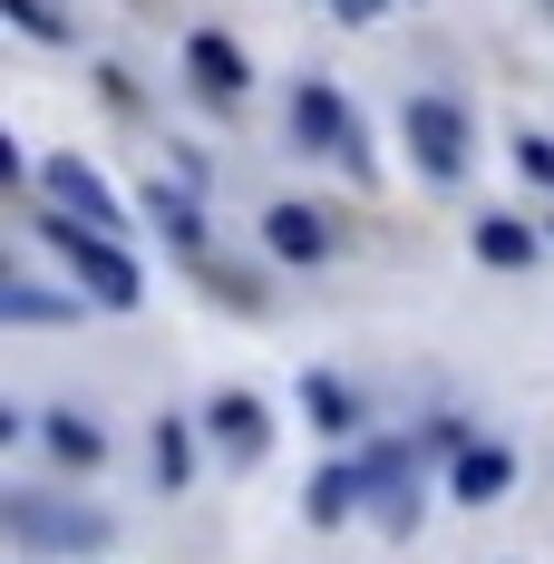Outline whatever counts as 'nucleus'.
Instances as JSON below:
<instances>
[{
	"instance_id": "f257e3e1",
	"label": "nucleus",
	"mask_w": 554,
	"mask_h": 564,
	"mask_svg": "<svg viewBox=\"0 0 554 564\" xmlns=\"http://www.w3.org/2000/svg\"><path fill=\"white\" fill-rule=\"evenodd\" d=\"M40 234L58 243L68 282H78V292H88L98 312H137V302H146V273L127 263V243H117V234H88L78 215H58V205H50V225H40Z\"/></svg>"
},
{
	"instance_id": "f03ea898",
	"label": "nucleus",
	"mask_w": 554,
	"mask_h": 564,
	"mask_svg": "<svg viewBox=\"0 0 554 564\" xmlns=\"http://www.w3.org/2000/svg\"><path fill=\"white\" fill-rule=\"evenodd\" d=\"M0 525L20 555H98L108 545V516L78 507V497H40V487H10L0 497Z\"/></svg>"
},
{
	"instance_id": "7ed1b4c3",
	"label": "nucleus",
	"mask_w": 554,
	"mask_h": 564,
	"mask_svg": "<svg viewBox=\"0 0 554 564\" xmlns=\"http://www.w3.org/2000/svg\"><path fill=\"white\" fill-rule=\"evenodd\" d=\"M399 137H409L419 175H438V185H457V175L477 166V117H467V98H438V88H419V98L399 108Z\"/></svg>"
},
{
	"instance_id": "20e7f679",
	"label": "nucleus",
	"mask_w": 554,
	"mask_h": 564,
	"mask_svg": "<svg viewBox=\"0 0 554 564\" xmlns=\"http://www.w3.org/2000/svg\"><path fill=\"white\" fill-rule=\"evenodd\" d=\"M292 137H302L312 156H340V166H360V175H370L360 117H350V98H340L332 78H302V88H292Z\"/></svg>"
},
{
	"instance_id": "39448f33",
	"label": "nucleus",
	"mask_w": 554,
	"mask_h": 564,
	"mask_svg": "<svg viewBox=\"0 0 554 564\" xmlns=\"http://www.w3.org/2000/svg\"><path fill=\"white\" fill-rule=\"evenodd\" d=\"M40 185H50L58 215H78L88 234H117V243H127V205H117V185L88 166V156H50V166H40Z\"/></svg>"
},
{
	"instance_id": "423d86ee",
	"label": "nucleus",
	"mask_w": 554,
	"mask_h": 564,
	"mask_svg": "<svg viewBox=\"0 0 554 564\" xmlns=\"http://www.w3.org/2000/svg\"><path fill=\"white\" fill-rule=\"evenodd\" d=\"M360 457H370V516H380V535H419V457H409V438L360 448Z\"/></svg>"
},
{
	"instance_id": "0eeeda50",
	"label": "nucleus",
	"mask_w": 554,
	"mask_h": 564,
	"mask_svg": "<svg viewBox=\"0 0 554 564\" xmlns=\"http://www.w3.org/2000/svg\"><path fill=\"white\" fill-rule=\"evenodd\" d=\"M205 438H215L233 467H263L273 419H263V399H253V390H215V399H205Z\"/></svg>"
},
{
	"instance_id": "6e6552de",
	"label": "nucleus",
	"mask_w": 554,
	"mask_h": 564,
	"mask_svg": "<svg viewBox=\"0 0 554 564\" xmlns=\"http://www.w3.org/2000/svg\"><path fill=\"white\" fill-rule=\"evenodd\" d=\"M185 78H195V98H205V108H233V98L253 88V58L233 50L224 30H195V40H185Z\"/></svg>"
},
{
	"instance_id": "1a4fd4ad",
	"label": "nucleus",
	"mask_w": 554,
	"mask_h": 564,
	"mask_svg": "<svg viewBox=\"0 0 554 564\" xmlns=\"http://www.w3.org/2000/svg\"><path fill=\"white\" fill-rule=\"evenodd\" d=\"M332 215L322 205H263V253L273 263H332Z\"/></svg>"
},
{
	"instance_id": "9d476101",
	"label": "nucleus",
	"mask_w": 554,
	"mask_h": 564,
	"mask_svg": "<svg viewBox=\"0 0 554 564\" xmlns=\"http://www.w3.org/2000/svg\"><path fill=\"white\" fill-rule=\"evenodd\" d=\"M506 487H515V448H497V438H467L447 457V497L457 507H497Z\"/></svg>"
},
{
	"instance_id": "9b49d317",
	"label": "nucleus",
	"mask_w": 554,
	"mask_h": 564,
	"mask_svg": "<svg viewBox=\"0 0 554 564\" xmlns=\"http://www.w3.org/2000/svg\"><path fill=\"white\" fill-rule=\"evenodd\" d=\"M350 507H370V457H360V448L332 457V467L312 477V497H302V516H312V525H350Z\"/></svg>"
},
{
	"instance_id": "f8f14e48",
	"label": "nucleus",
	"mask_w": 554,
	"mask_h": 564,
	"mask_svg": "<svg viewBox=\"0 0 554 564\" xmlns=\"http://www.w3.org/2000/svg\"><path fill=\"white\" fill-rule=\"evenodd\" d=\"M0 322H10V332H50V322H78V292H40L30 273H0Z\"/></svg>"
},
{
	"instance_id": "ddd939ff",
	"label": "nucleus",
	"mask_w": 554,
	"mask_h": 564,
	"mask_svg": "<svg viewBox=\"0 0 554 564\" xmlns=\"http://www.w3.org/2000/svg\"><path fill=\"white\" fill-rule=\"evenodd\" d=\"M40 438H50V457L68 467V477L108 467V429H98V419H78V409H50V419H40Z\"/></svg>"
},
{
	"instance_id": "4468645a",
	"label": "nucleus",
	"mask_w": 554,
	"mask_h": 564,
	"mask_svg": "<svg viewBox=\"0 0 554 564\" xmlns=\"http://www.w3.org/2000/svg\"><path fill=\"white\" fill-rule=\"evenodd\" d=\"M477 263H497V273H525V263H545V234L515 225V215H487V225H477Z\"/></svg>"
},
{
	"instance_id": "2eb2a0df",
	"label": "nucleus",
	"mask_w": 554,
	"mask_h": 564,
	"mask_svg": "<svg viewBox=\"0 0 554 564\" xmlns=\"http://www.w3.org/2000/svg\"><path fill=\"white\" fill-rule=\"evenodd\" d=\"M302 419H312V429H332V438H350V419H360L350 380H340V370H312V380H302Z\"/></svg>"
},
{
	"instance_id": "dca6fc26",
	"label": "nucleus",
	"mask_w": 554,
	"mask_h": 564,
	"mask_svg": "<svg viewBox=\"0 0 554 564\" xmlns=\"http://www.w3.org/2000/svg\"><path fill=\"white\" fill-rule=\"evenodd\" d=\"M146 215L166 225V243L205 253V215H195V195H185V185H166V175H156V185H146Z\"/></svg>"
},
{
	"instance_id": "f3484780",
	"label": "nucleus",
	"mask_w": 554,
	"mask_h": 564,
	"mask_svg": "<svg viewBox=\"0 0 554 564\" xmlns=\"http://www.w3.org/2000/svg\"><path fill=\"white\" fill-rule=\"evenodd\" d=\"M146 457H156V487H185V477H195V429H185V419H156Z\"/></svg>"
},
{
	"instance_id": "a211bd4d",
	"label": "nucleus",
	"mask_w": 554,
	"mask_h": 564,
	"mask_svg": "<svg viewBox=\"0 0 554 564\" xmlns=\"http://www.w3.org/2000/svg\"><path fill=\"white\" fill-rule=\"evenodd\" d=\"M0 10H10V20H20V30H30V40H78V30H68V20H58L50 0H0Z\"/></svg>"
},
{
	"instance_id": "6ab92c4d",
	"label": "nucleus",
	"mask_w": 554,
	"mask_h": 564,
	"mask_svg": "<svg viewBox=\"0 0 554 564\" xmlns=\"http://www.w3.org/2000/svg\"><path fill=\"white\" fill-rule=\"evenodd\" d=\"M515 166L535 175V185H554V137L545 127H515Z\"/></svg>"
},
{
	"instance_id": "aec40b11",
	"label": "nucleus",
	"mask_w": 554,
	"mask_h": 564,
	"mask_svg": "<svg viewBox=\"0 0 554 564\" xmlns=\"http://www.w3.org/2000/svg\"><path fill=\"white\" fill-rule=\"evenodd\" d=\"M322 10H332L340 30H370V20H389V0H322Z\"/></svg>"
}]
</instances>
